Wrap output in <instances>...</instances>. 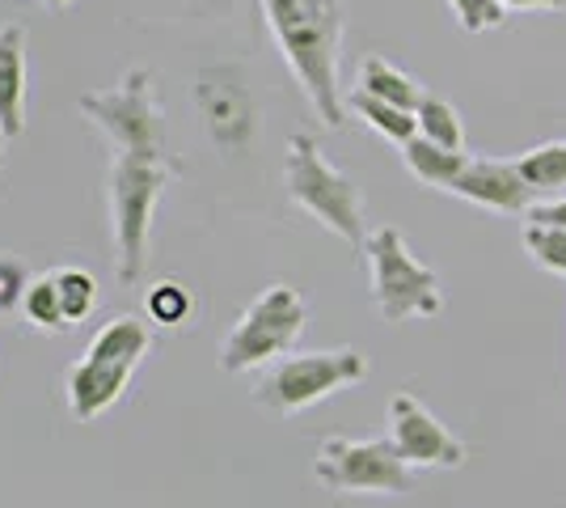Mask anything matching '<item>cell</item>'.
Here are the masks:
<instances>
[{
    "mask_svg": "<svg viewBox=\"0 0 566 508\" xmlns=\"http://www.w3.org/2000/svg\"><path fill=\"white\" fill-rule=\"evenodd\" d=\"M271 39L287 73L305 90L308 106L326 127H343L347 102L338 85L343 64V4L338 0H262Z\"/></svg>",
    "mask_w": 566,
    "mask_h": 508,
    "instance_id": "6da1fadb",
    "label": "cell"
},
{
    "mask_svg": "<svg viewBox=\"0 0 566 508\" xmlns=\"http://www.w3.org/2000/svg\"><path fill=\"white\" fill-rule=\"evenodd\" d=\"M148 348H153V331L140 318L123 314L102 322V331L85 348V356L72 364L69 377H64L72 419L94 424V419L111 412L118 398L127 394L136 369L148 356Z\"/></svg>",
    "mask_w": 566,
    "mask_h": 508,
    "instance_id": "7a4b0ae2",
    "label": "cell"
},
{
    "mask_svg": "<svg viewBox=\"0 0 566 508\" xmlns=\"http://www.w3.org/2000/svg\"><path fill=\"white\" fill-rule=\"evenodd\" d=\"M169 187V166L153 157L115 153L106 169L111 191V238H115V271L127 289H136L148 271V242H153V217Z\"/></svg>",
    "mask_w": 566,
    "mask_h": 508,
    "instance_id": "3957f363",
    "label": "cell"
},
{
    "mask_svg": "<svg viewBox=\"0 0 566 508\" xmlns=\"http://www.w3.org/2000/svg\"><path fill=\"white\" fill-rule=\"evenodd\" d=\"M283 187H287V199L317 225H326L334 238H343L347 246H364V238H368L364 234V195L352 183V174L331 166L317 141L305 132H296L287 141Z\"/></svg>",
    "mask_w": 566,
    "mask_h": 508,
    "instance_id": "277c9868",
    "label": "cell"
},
{
    "mask_svg": "<svg viewBox=\"0 0 566 508\" xmlns=\"http://www.w3.org/2000/svg\"><path fill=\"white\" fill-rule=\"evenodd\" d=\"M76 106L115 145V153L166 162V106L157 97V73L127 69L115 85L81 94Z\"/></svg>",
    "mask_w": 566,
    "mask_h": 508,
    "instance_id": "5b68a950",
    "label": "cell"
},
{
    "mask_svg": "<svg viewBox=\"0 0 566 508\" xmlns=\"http://www.w3.org/2000/svg\"><path fill=\"white\" fill-rule=\"evenodd\" d=\"M368 276H373V301L385 322H410V318H436L444 310L440 276L410 255L401 229L380 225L364 238Z\"/></svg>",
    "mask_w": 566,
    "mask_h": 508,
    "instance_id": "8992f818",
    "label": "cell"
},
{
    "mask_svg": "<svg viewBox=\"0 0 566 508\" xmlns=\"http://www.w3.org/2000/svg\"><path fill=\"white\" fill-rule=\"evenodd\" d=\"M308 322V305L305 297L292 289V284H271L262 289L241 318L233 322V331L224 335V348H220V369L224 373H250V369H262L275 356H287L292 343L305 335Z\"/></svg>",
    "mask_w": 566,
    "mask_h": 508,
    "instance_id": "52a82bcc",
    "label": "cell"
},
{
    "mask_svg": "<svg viewBox=\"0 0 566 508\" xmlns=\"http://www.w3.org/2000/svg\"><path fill=\"white\" fill-rule=\"evenodd\" d=\"M368 377V356L359 348H331V352H296L275 361L254 386V403L280 415H296L317 407L338 390Z\"/></svg>",
    "mask_w": 566,
    "mask_h": 508,
    "instance_id": "ba28073f",
    "label": "cell"
},
{
    "mask_svg": "<svg viewBox=\"0 0 566 508\" xmlns=\"http://www.w3.org/2000/svg\"><path fill=\"white\" fill-rule=\"evenodd\" d=\"M317 479L331 491H352V496H401L415 484L410 466L401 462L389 436L373 440L326 436L317 449Z\"/></svg>",
    "mask_w": 566,
    "mask_h": 508,
    "instance_id": "9c48e42d",
    "label": "cell"
},
{
    "mask_svg": "<svg viewBox=\"0 0 566 508\" xmlns=\"http://www.w3.org/2000/svg\"><path fill=\"white\" fill-rule=\"evenodd\" d=\"M195 106L208 136L224 153H241L259 136V102L233 64H212L195 76Z\"/></svg>",
    "mask_w": 566,
    "mask_h": 508,
    "instance_id": "30bf717a",
    "label": "cell"
},
{
    "mask_svg": "<svg viewBox=\"0 0 566 508\" xmlns=\"http://www.w3.org/2000/svg\"><path fill=\"white\" fill-rule=\"evenodd\" d=\"M389 440H394V449L410 470L415 466H461L465 462V445L406 390L389 398Z\"/></svg>",
    "mask_w": 566,
    "mask_h": 508,
    "instance_id": "8fae6325",
    "label": "cell"
},
{
    "mask_svg": "<svg viewBox=\"0 0 566 508\" xmlns=\"http://www.w3.org/2000/svg\"><path fill=\"white\" fill-rule=\"evenodd\" d=\"M449 191L478 208H495V212H528L533 208V187L520 178L516 162H495V157H470V166L457 174Z\"/></svg>",
    "mask_w": 566,
    "mask_h": 508,
    "instance_id": "7c38bea8",
    "label": "cell"
},
{
    "mask_svg": "<svg viewBox=\"0 0 566 508\" xmlns=\"http://www.w3.org/2000/svg\"><path fill=\"white\" fill-rule=\"evenodd\" d=\"M0 127L9 141L25 132V25H0Z\"/></svg>",
    "mask_w": 566,
    "mask_h": 508,
    "instance_id": "4fadbf2b",
    "label": "cell"
},
{
    "mask_svg": "<svg viewBox=\"0 0 566 508\" xmlns=\"http://www.w3.org/2000/svg\"><path fill=\"white\" fill-rule=\"evenodd\" d=\"M355 90L359 94H373L380 102H394L401 111H419V102H423V85L415 81L410 73H401L394 69L385 55H368L364 64H359V73H355Z\"/></svg>",
    "mask_w": 566,
    "mask_h": 508,
    "instance_id": "5bb4252c",
    "label": "cell"
},
{
    "mask_svg": "<svg viewBox=\"0 0 566 508\" xmlns=\"http://www.w3.org/2000/svg\"><path fill=\"white\" fill-rule=\"evenodd\" d=\"M401 162H406V169H410L419 183L436 187V191H449L452 183H457V174L470 166V153L431 145L423 136H415L410 145H401Z\"/></svg>",
    "mask_w": 566,
    "mask_h": 508,
    "instance_id": "9a60e30c",
    "label": "cell"
},
{
    "mask_svg": "<svg viewBox=\"0 0 566 508\" xmlns=\"http://www.w3.org/2000/svg\"><path fill=\"white\" fill-rule=\"evenodd\" d=\"M352 106L355 115L368 123L373 132H380L385 141H394V145H410L415 136H419V120H415V111H401L394 102H380L373 94H352Z\"/></svg>",
    "mask_w": 566,
    "mask_h": 508,
    "instance_id": "2e32d148",
    "label": "cell"
},
{
    "mask_svg": "<svg viewBox=\"0 0 566 508\" xmlns=\"http://www.w3.org/2000/svg\"><path fill=\"white\" fill-rule=\"evenodd\" d=\"M22 314L34 331H48V335H64V331H72L69 314H64V301H60V289H55V271L30 280L25 301H22Z\"/></svg>",
    "mask_w": 566,
    "mask_h": 508,
    "instance_id": "e0dca14e",
    "label": "cell"
},
{
    "mask_svg": "<svg viewBox=\"0 0 566 508\" xmlns=\"http://www.w3.org/2000/svg\"><path fill=\"white\" fill-rule=\"evenodd\" d=\"M520 178L533 191H563L566 187V141H545L516 157Z\"/></svg>",
    "mask_w": 566,
    "mask_h": 508,
    "instance_id": "ac0fdd59",
    "label": "cell"
},
{
    "mask_svg": "<svg viewBox=\"0 0 566 508\" xmlns=\"http://www.w3.org/2000/svg\"><path fill=\"white\" fill-rule=\"evenodd\" d=\"M144 310H148V318L157 326L178 331V326H187L190 318H195V292L182 280H157L144 292Z\"/></svg>",
    "mask_w": 566,
    "mask_h": 508,
    "instance_id": "d6986e66",
    "label": "cell"
},
{
    "mask_svg": "<svg viewBox=\"0 0 566 508\" xmlns=\"http://www.w3.org/2000/svg\"><path fill=\"white\" fill-rule=\"evenodd\" d=\"M415 120H419V136H423V141L465 153V127H461V115H457L452 102L427 94L423 102H419V111H415Z\"/></svg>",
    "mask_w": 566,
    "mask_h": 508,
    "instance_id": "ffe728a7",
    "label": "cell"
},
{
    "mask_svg": "<svg viewBox=\"0 0 566 508\" xmlns=\"http://www.w3.org/2000/svg\"><path fill=\"white\" fill-rule=\"evenodd\" d=\"M55 289H60V301H64V314H69L72 326L85 322L97 310L94 271H85V267H60L55 271Z\"/></svg>",
    "mask_w": 566,
    "mask_h": 508,
    "instance_id": "44dd1931",
    "label": "cell"
},
{
    "mask_svg": "<svg viewBox=\"0 0 566 508\" xmlns=\"http://www.w3.org/2000/svg\"><path fill=\"white\" fill-rule=\"evenodd\" d=\"M524 250L554 276H566V229L563 225H524Z\"/></svg>",
    "mask_w": 566,
    "mask_h": 508,
    "instance_id": "7402d4cb",
    "label": "cell"
},
{
    "mask_svg": "<svg viewBox=\"0 0 566 508\" xmlns=\"http://www.w3.org/2000/svg\"><path fill=\"white\" fill-rule=\"evenodd\" d=\"M30 267L22 259H13V255H0V314H13V310H22L25 301V289H30Z\"/></svg>",
    "mask_w": 566,
    "mask_h": 508,
    "instance_id": "603a6c76",
    "label": "cell"
},
{
    "mask_svg": "<svg viewBox=\"0 0 566 508\" xmlns=\"http://www.w3.org/2000/svg\"><path fill=\"white\" fill-rule=\"evenodd\" d=\"M452 18L465 34H482V30H495L503 25V4L499 0H449Z\"/></svg>",
    "mask_w": 566,
    "mask_h": 508,
    "instance_id": "cb8c5ba5",
    "label": "cell"
},
{
    "mask_svg": "<svg viewBox=\"0 0 566 508\" xmlns=\"http://www.w3.org/2000/svg\"><path fill=\"white\" fill-rule=\"evenodd\" d=\"M528 220H537V225H563L566 229V199H549V204H533L528 212H524Z\"/></svg>",
    "mask_w": 566,
    "mask_h": 508,
    "instance_id": "d4e9b609",
    "label": "cell"
},
{
    "mask_svg": "<svg viewBox=\"0 0 566 508\" xmlns=\"http://www.w3.org/2000/svg\"><path fill=\"white\" fill-rule=\"evenodd\" d=\"M503 9H566V0H499Z\"/></svg>",
    "mask_w": 566,
    "mask_h": 508,
    "instance_id": "484cf974",
    "label": "cell"
},
{
    "mask_svg": "<svg viewBox=\"0 0 566 508\" xmlns=\"http://www.w3.org/2000/svg\"><path fill=\"white\" fill-rule=\"evenodd\" d=\"M4 148H9V136H4V127H0V169H4Z\"/></svg>",
    "mask_w": 566,
    "mask_h": 508,
    "instance_id": "4316f807",
    "label": "cell"
},
{
    "mask_svg": "<svg viewBox=\"0 0 566 508\" xmlns=\"http://www.w3.org/2000/svg\"><path fill=\"white\" fill-rule=\"evenodd\" d=\"M43 4H51V9H64V4H72V0H43Z\"/></svg>",
    "mask_w": 566,
    "mask_h": 508,
    "instance_id": "83f0119b",
    "label": "cell"
}]
</instances>
